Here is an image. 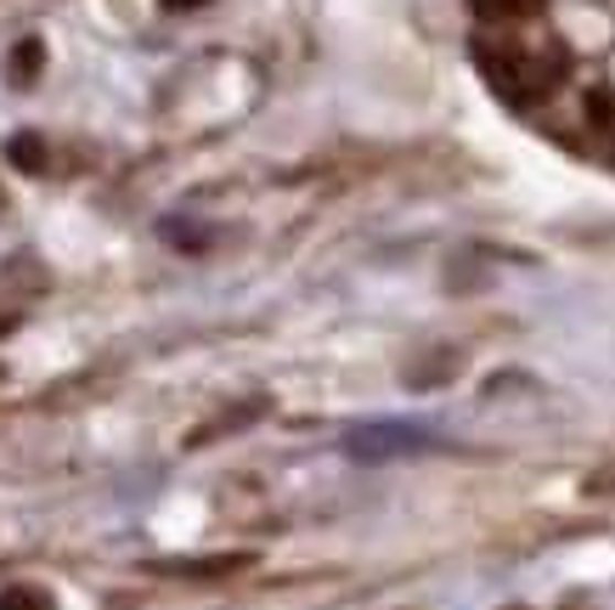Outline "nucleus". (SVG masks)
<instances>
[{
	"mask_svg": "<svg viewBox=\"0 0 615 610\" xmlns=\"http://www.w3.org/2000/svg\"><path fill=\"white\" fill-rule=\"evenodd\" d=\"M418 447H423V430H407V425H373V430L345 436V452H350V458H362V463L401 458V452H418Z\"/></svg>",
	"mask_w": 615,
	"mask_h": 610,
	"instance_id": "obj_1",
	"label": "nucleus"
},
{
	"mask_svg": "<svg viewBox=\"0 0 615 610\" xmlns=\"http://www.w3.org/2000/svg\"><path fill=\"white\" fill-rule=\"evenodd\" d=\"M249 566H255V554H209V559H164V566H153V571H164V577H198V582H209V577L249 571Z\"/></svg>",
	"mask_w": 615,
	"mask_h": 610,
	"instance_id": "obj_2",
	"label": "nucleus"
},
{
	"mask_svg": "<svg viewBox=\"0 0 615 610\" xmlns=\"http://www.w3.org/2000/svg\"><path fill=\"white\" fill-rule=\"evenodd\" d=\"M7 164L23 170V175H40L45 164H52V153H45V136L40 130H12L7 136Z\"/></svg>",
	"mask_w": 615,
	"mask_h": 610,
	"instance_id": "obj_3",
	"label": "nucleus"
},
{
	"mask_svg": "<svg viewBox=\"0 0 615 610\" xmlns=\"http://www.w3.org/2000/svg\"><path fill=\"white\" fill-rule=\"evenodd\" d=\"M40 68H45V45H40V34H23V40L12 45V57H7V74H12L18 85H34Z\"/></svg>",
	"mask_w": 615,
	"mask_h": 610,
	"instance_id": "obj_4",
	"label": "nucleus"
},
{
	"mask_svg": "<svg viewBox=\"0 0 615 610\" xmlns=\"http://www.w3.org/2000/svg\"><path fill=\"white\" fill-rule=\"evenodd\" d=\"M475 7V18H486V23H508V18H537L548 0H468Z\"/></svg>",
	"mask_w": 615,
	"mask_h": 610,
	"instance_id": "obj_5",
	"label": "nucleus"
},
{
	"mask_svg": "<svg viewBox=\"0 0 615 610\" xmlns=\"http://www.w3.org/2000/svg\"><path fill=\"white\" fill-rule=\"evenodd\" d=\"M0 610H57V604L34 582H12V588H0Z\"/></svg>",
	"mask_w": 615,
	"mask_h": 610,
	"instance_id": "obj_6",
	"label": "nucleus"
},
{
	"mask_svg": "<svg viewBox=\"0 0 615 610\" xmlns=\"http://www.w3.org/2000/svg\"><path fill=\"white\" fill-rule=\"evenodd\" d=\"M452 367H457L452 351H446V356H430V362H412V367H407V385H441Z\"/></svg>",
	"mask_w": 615,
	"mask_h": 610,
	"instance_id": "obj_7",
	"label": "nucleus"
},
{
	"mask_svg": "<svg viewBox=\"0 0 615 610\" xmlns=\"http://www.w3.org/2000/svg\"><path fill=\"white\" fill-rule=\"evenodd\" d=\"M159 232H164V238H170L175 249H209V232H204V226H193V221H164Z\"/></svg>",
	"mask_w": 615,
	"mask_h": 610,
	"instance_id": "obj_8",
	"label": "nucleus"
},
{
	"mask_svg": "<svg viewBox=\"0 0 615 610\" xmlns=\"http://www.w3.org/2000/svg\"><path fill=\"white\" fill-rule=\"evenodd\" d=\"M587 119L604 125V130L615 125V90H587Z\"/></svg>",
	"mask_w": 615,
	"mask_h": 610,
	"instance_id": "obj_9",
	"label": "nucleus"
},
{
	"mask_svg": "<svg viewBox=\"0 0 615 610\" xmlns=\"http://www.w3.org/2000/svg\"><path fill=\"white\" fill-rule=\"evenodd\" d=\"M164 12H198V7H209V0H159Z\"/></svg>",
	"mask_w": 615,
	"mask_h": 610,
	"instance_id": "obj_10",
	"label": "nucleus"
},
{
	"mask_svg": "<svg viewBox=\"0 0 615 610\" xmlns=\"http://www.w3.org/2000/svg\"><path fill=\"white\" fill-rule=\"evenodd\" d=\"M12 328H18V317H0V340H7V334H12Z\"/></svg>",
	"mask_w": 615,
	"mask_h": 610,
	"instance_id": "obj_11",
	"label": "nucleus"
},
{
	"mask_svg": "<svg viewBox=\"0 0 615 610\" xmlns=\"http://www.w3.org/2000/svg\"><path fill=\"white\" fill-rule=\"evenodd\" d=\"M0 210H7V193H0Z\"/></svg>",
	"mask_w": 615,
	"mask_h": 610,
	"instance_id": "obj_12",
	"label": "nucleus"
},
{
	"mask_svg": "<svg viewBox=\"0 0 615 610\" xmlns=\"http://www.w3.org/2000/svg\"><path fill=\"white\" fill-rule=\"evenodd\" d=\"M0 379H7V367H0Z\"/></svg>",
	"mask_w": 615,
	"mask_h": 610,
	"instance_id": "obj_13",
	"label": "nucleus"
}]
</instances>
